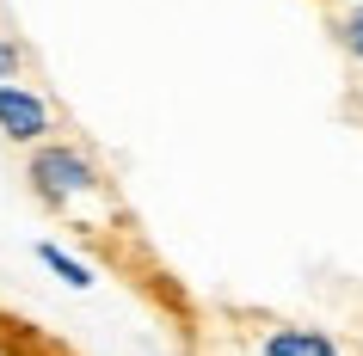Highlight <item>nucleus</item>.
Returning a JSON list of instances; mask_svg holds the SVG:
<instances>
[{
  "mask_svg": "<svg viewBox=\"0 0 363 356\" xmlns=\"http://www.w3.org/2000/svg\"><path fill=\"white\" fill-rule=\"evenodd\" d=\"M25 185H31V197H38L43 209L74 215L80 203L105 197V166H99L80 142H62L56 135V142H43V148L25 154Z\"/></svg>",
  "mask_w": 363,
  "mask_h": 356,
  "instance_id": "obj_1",
  "label": "nucleus"
},
{
  "mask_svg": "<svg viewBox=\"0 0 363 356\" xmlns=\"http://www.w3.org/2000/svg\"><path fill=\"white\" fill-rule=\"evenodd\" d=\"M357 111H363V98H357Z\"/></svg>",
  "mask_w": 363,
  "mask_h": 356,
  "instance_id": "obj_8",
  "label": "nucleus"
},
{
  "mask_svg": "<svg viewBox=\"0 0 363 356\" xmlns=\"http://www.w3.org/2000/svg\"><path fill=\"white\" fill-rule=\"evenodd\" d=\"M25 74V43L0 31V80H19Z\"/></svg>",
  "mask_w": 363,
  "mask_h": 356,
  "instance_id": "obj_6",
  "label": "nucleus"
},
{
  "mask_svg": "<svg viewBox=\"0 0 363 356\" xmlns=\"http://www.w3.org/2000/svg\"><path fill=\"white\" fill-rule=\"evenodd\" d=\"M320 6H333V13H345V6H357V0H320Z\"/></svg>",
  "mask_w": 363,
  "mask_h": 356,
  "instance_id": "obj_7",
  "label": "nucleus"
},
{
  "mask_svg": "<svg viewBox=\"0 0 363 356\" xmlns=\"http://www.w3.org/2000/svg\"><path fill=\"white\" fill-rule=\"evenodd\" d=\"M252 356H345V344L326 326H302V319H271Z\"/></svg>",
  "mask_w": 363,
  "mask_h": 356,
  "instance_id": "obj_3",
  "label": "nucleus"
},
{
  "mask_svg": "<svg viewBox=\"0 0 363 356\" xmlns=\"http://www.w3.org/2000/svg\"><path fill=\"white\" fill-rule=\"evenodd\" d=\"M0 142H13L25 154L56 142V105L25 80H0Z\"/></svg>",
  "mask_w": 363,
  "mask_h": 356,
  "instance_id": "obj_2",
  "label": "nucleus"
},
{
  "mask_svg": "<svg viewBox=\"0 0 363 356\" xmlns=\"http://www.w3.org/2000/svg\"><path fill=\"white\" fill-rule=\"evenodd\" d=\"M333 38H339V56L363 68V0L345 6V13H333Z\"/></svg>",
  "mask_w": 363,
  "mask_h": 356,
  "instance_id": "obj_5",
  "label": "nucleus"
},
{
  "mask_svg": "<svg viewBox=\"0 0 363 356\" xmlns=\"http://www.w3.org/2000/svg\"><path fill=\"white\" fill-rule=\"evenodd\" d=\"M31 252H38V264L62 282V289H93V264L80 258V252H68L62 240H38Z\"/></svg>",
  "mask_w": 363,
  "mask_h": 356,
  "instance_id": "obj_4",
  "label": "nucleus"
}]
</instances>
